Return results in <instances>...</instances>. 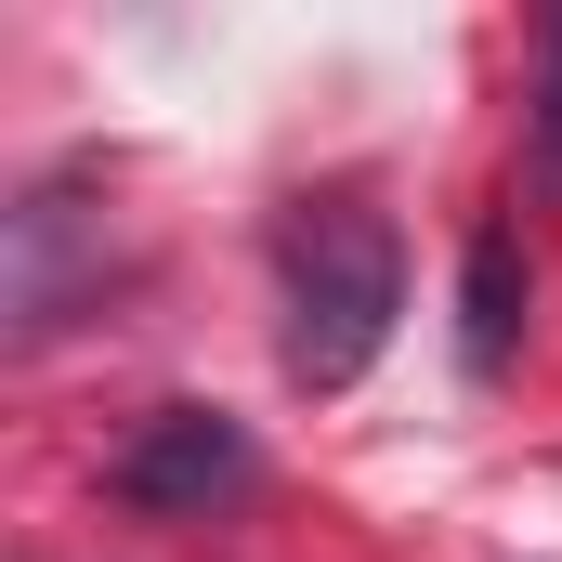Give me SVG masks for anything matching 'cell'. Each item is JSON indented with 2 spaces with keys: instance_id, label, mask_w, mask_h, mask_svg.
I'll list each match as a JSON object with an SVG mask.
<instances>
[{
  "instance_id": "5",
  "label": "cell",
  "mask_w": 562,
  "mask_h": 562,
  "mask_svg": "<svg viewBox=\"0 0 562 562\" xmlns=\"http://www.w3.org/2000/svg\"><path fill=\"white\" fill-rule=\"evenodd\" d=\"M524 157H537V183H562V13L537 26V105H524Z\"/></svg>"
},
{
  "instance_id": "3",
  "label": "cell",
  "mask_w": 562,
  "mask_h": 562,
  "mask_svg": "<svg viewBox=\"0 0 562 562\" xmlns=\"http://www.w3.org/2000/svg\"><path fill=\"white\" fill-rule=\"evenodd\" d=\"M105 170L79 157V170H40L26 196H13V262H0V301H13V340H53L92 288H105Z\"/></svg>"
},
{
  "instance_id": "2",
  "label": "cell",
  "mask_w": 562,
  "mask_h": 562,
  "mask_svg": "<svg viewBox=\"0 0 562 562\" xmlns=\"http://www.w3.org/2000/svg\"><path fill=\"white\" fill-rule=\"evenodd\" d=\"M262 484V445L223 419V406H144L132 445L105 458V497L144 510V524H210V510H236Z\"/></svg>"
},
{
  "instance_id": "1",
  "label": "cell",
  "mask_w": 562,
  "mask_h": 562,
  "mask_svg": "<svg viewBox=\"0 0 562 562\" xmlns=\"http://www.w3.org/2000/svg\"><path fill=\"white\" fill-rule=\"evenodd\" d=\"M406 314V236L367 183H301L276 210V367L288 393H353L393 353Z\"/></svg>"
},
{
  "instance_id": "4",
  "label": "cell",
  "mask_w": 562,
  "mask_h": 562,
  "mask_svg": "<svg viewBox=\"0 0 562 562\" xmlns=\"http://www.w3.org/2000/svg\"><path fill=\"white\" fill-rule=\"evenodd\" d=\"M524 301H537L524 236H510V223H484V236H471V262H458V353H471V380H497V367L524 353Z\"/></svg>"
}]
</instances>
